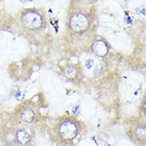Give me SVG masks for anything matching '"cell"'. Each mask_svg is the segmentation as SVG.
<instances>
[{
  "mask_svg": "<svg viewBox=\"0 0 146 146\" xmlns=\"http://www.w3.org/2000/svg\"><path fill=\"white\" fill-rule=\"evenodd\" d=\"M20 20L23 25L30 31L38 30L42 27L43 24L42 15L38 11L34 9L24 11L21 13Z\"/></svg>",
  "mask_w": 146,
  "mask_h": 146,
  "instance_id": "1",
  "label": "cell"
},
{
  "mask_svg": "<svg viewBox=\"0 0 146 146\" xmlns=\"http://www.w3.org/2000/svg\"><path fill=\"white\" fill-rule=\"evenodd\" d=\"M142 103H143V105H142V106H141L142 110L144 112V113H145V98H144V100H143Z\"/></svg>",
  "mask_w": 146,
  "mask_h": 146,
  "instance_id": "11",
  "label": "cell"
},
{
  "mask_svg": "<svg viewBox=\"0 0 146 146\" xmlns=\"http://www.w3.org/2000/svg\"><path fill=\"white\" fill-rule=\"evenodd\" d=\"M66 74L69 77L74 76L75 74H76V69L72 66H69L66 68L65 70Z\"/></svg>",
  "mask_w": 146,
  "mask_h": 146,
  "instance_id": "8",
  "label": "cell"
},
{
  "mask_svg": "<svg viewBox=\"0 0 146 146\" xmlns=\"http://www.w3.org/2000/svg\"><path fill=\"white\" fill-rule=\"evenodd\" d=\"M92 50L96 55L100 57L105 56L108 51L106 43L102 40H98L95 42L92 45Z\"/></svg>",
  "mask_w": 146,
  "mask_h": 146,
  "instance_id": "4",
  "label": "cell"
},
{
  "mask_svg": "<svg viewBox=\"0 0 146 146\" xmlns=\"http://www.w3.org/2000/svg\"><path fill=\"white\" fill-rule=\"evenodd\" d=\"M0 146H4L1 141H0Z\"/></svg>",
  "mask_w": 146,
  "mask_h": 146,
  "instance_id": "12",
  "label": "cell"
},
{
  "mask_svg": "<svg viewBox=\"0 0 146 146\" xmlns=\"http://www.w3.org/2000/svg\"><path fill=\"white\" fill-rule=\"evenodd\" d=\"M71 29L78 33L86 31L89 26L88 17L83 13H76L73 15L70 20Z\"/></svg>",
  "mask_w": 146,
  "mask_h": 146,
  "instance_id": "3",
  "label": "cell"
},
{
  "mask_svg": "<svg viewBox=\"0 0 146 146\" xmlns=\"http://www.w3.org/2000/svg\"><path fill=\"white\" fill-rule=\"evenodd\" d=\"M94 64V60L92 59H89L86 60V66L88 69H90Z\"/></svg>",
  "mask_w": 146,
  "mask_h": 146,
  "instance_id": "10",
  "label": "cell"
},
{
  "mask_svg": "<svg viewBox=\"0 0 146 146\" xmlns=\"http://www.w3.org/2000/svg\"><path fill=\"white\" fill-rule=\"evenodd\" d=\"M103 70V65L101 63H99L98 65H96L93 71V72L94 74H99L100 73L102 72Z\"/></svg>",
  "mask_w": 146,
  "mask_h": 146,
  "instance_id": "9",
  "label": "cell"
},
{
  "mask_svg": "<svg viewBox=\"0 0 146 146\" xmlns=\"http://www.w3.org/2000/svg\"><path fill=\"white\" fill-rule=\"evenodd\" d=\"M16 139L19 144L21 145H26L29 141L30 136L26 131L20 129L16 134Z\"/></svg>",
  "mask_w": 146,
  "mask_h": 146,
  "instance_id": "6",
  "label": "cell"
},
{
  "mask_svg": "<svg viewBox=\"0 0 146 146\" xmlns=\"http://www.w3.org/2000/svg\"><path fill=\"white\" fill-rule=\"evenodd\" d=\"M21 116L23 120L28 123H32L35 119V113L33 111L30 109H25L23 111Z\"/></svg>",
  "mask_w": 146,
  "mask_h": 146,
  "instance_id": "7",
  "label": "cell"
},
{
  "mask_svg": "<svg viewBox=\"0 0 146 146\" xmlns=\"http://www.w3.org/2000/svg\"><path fill=\"white\" fill-rule=\"evenodd\" d=\"M133 136L139 142H143L146 139V127L144 124H140L136 125L133 130Z\"/></svg>",
  "mask_w": 146,
  "mask_h": 146,
  "instance_id": "5",
  "label": "cell"
},
{
  "mask_svg": "<svg viewBox=\"0 0 146 146\" xmlns=\"http://www.w3.org/2000/svg\"><path fill=\"white\" fill-rule=\"evenodd\" d=\"M59 136L65 141H72L76 138L79 131V125L74 120L66 119L58 126Z\"/></svg>",
  "mask_w": 146,
  "mask_h": 146,
  "instance_id": "2",
  "label": "cell"
}]
</instances>
